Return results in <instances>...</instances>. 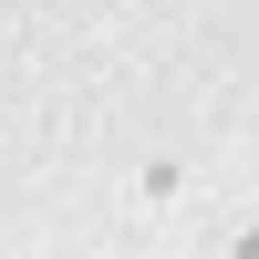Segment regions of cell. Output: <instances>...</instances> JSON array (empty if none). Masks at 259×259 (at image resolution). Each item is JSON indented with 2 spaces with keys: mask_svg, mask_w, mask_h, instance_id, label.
I'll return each mask as SVG.
<instances>
[{
  "mask_svg": "<svg viewBox=\"0 0 259 259\" xmlns=\"http://www.w3.org/2000/svg\"><path fill=\"white\" fill-rule=\"evenodd\" d=\"M239 259H259V239H239Z\"/></svg>",
  "mask_w": 259,
  "mask_h": 259,
  "instance_id": "obj_1",
  "label": "cell"
}]
</instances>
